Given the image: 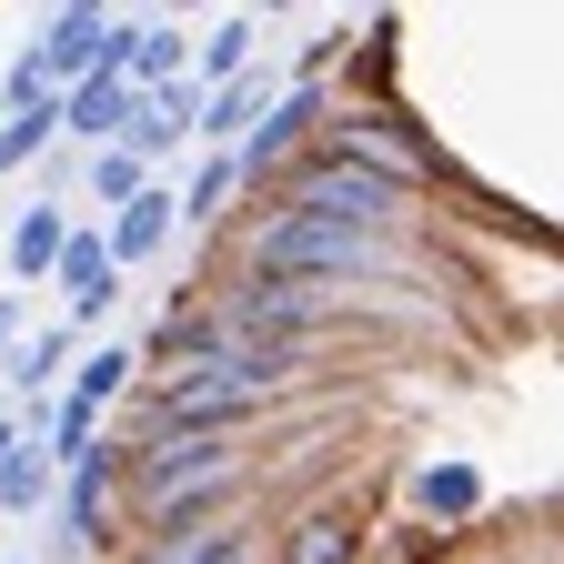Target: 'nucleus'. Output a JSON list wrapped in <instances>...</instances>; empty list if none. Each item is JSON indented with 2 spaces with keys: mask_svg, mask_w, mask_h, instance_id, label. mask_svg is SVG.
Here are the masks:
<instances>
[{
  "mask_svg": "<svg viewBox=\"0 0 564 564\" xmlns=\"http://www.w3.org/2000/svg\"><path fill=\"white\" fill-rule=\"evenodd\" d=\"M242 272L262 282H333V293H403L423 272V242H383V232H333V223H262L242 232Z\"/></svg>",
  "mask_w": 564,
  "mask_h": 564,
  "instance_id": "nucleus-1",
  "label": "nucleus"
},
{
  "mask_svg": "<svg viewBox=\"0 0 564 564\" xmlns=\"http://www.w3.org/2000/svg\"><path fill=\"white\" fill-rule=\"evenodd\" d=\"M272 223H333V232H383V242H423L434 232V202L364 172V162H333V152H303L293 172H282L262 192Z\"/></svg>",
  "mask_w": 564,
  "mask_h": 564,
  "instance_id": "nucleus-2",
  "label": "nucleus"
},
{
  "mask_svg": "<svg viewBox=\"0 0 564 564\" xmlns=\"http://www.w3.org/2000/svg\"><path fill=\"white\" fill-rule=\"evenodd\" d=\"M121 51H131V11H101V0L41 11V31H31V70H41L51 91L91 82V70H121Z\"/></svg>",
  "mask_w": 564,
  "mask_h": 564,
  "instance_id": "nucleus-3",
  "label": "nucleus"
},
{
  "mask_svg": "<svg viewBox=\"0 0 564 564\" xmlns=\"http://www.w3.org/2000/svg\"><path fill=\"white\" fill-rule=\"evenodd\" d=\"M323 111H333L323 91H303V82H282V91H272V111H262V121H252V131L232 141V182H242V192L262 202V192H272L282 172H293V162L313 152V131H323Z\"/></svg>",
  "mask_w": 564,
  "mask_h": 564,
  "instance_id": "nucleus-4",
  "label": "nucleus"
},
{
  "mask_svg": "<svg viewBox=\"0 0 564 564\" xmlns=\"http://www.w3.org/2000/svg\"><path fill=\"white\" fill-rule=\"evenodd\" d=\"M51 524H61L51 564H70V554H111V544H121V454H111V444H101V454H82V464L61 474Z\"/></svg>",
  "mask_w": 564,
  "mask_h": 564,
  "instance_id": "nucleus-5",
  "label": "nucleus"
},
{
  "mask_svg": "<svg viewBox=\"0 0 564 564\" xmlns=\"http://www.w3.org/2000/svg\"><path fill=\"white\" fill-rule=\"evenodd\" d=\"M51 293L70 303V323H101V313L121 303V272H111V252H101V223H70V242H61V262H51Z\"/></svg>",
  "mask_w": 564,
  "mask_h": 564,
  "instance_id": "nucleus-6",
  "label": "nucleus"
},
{
  "mask_svg": "<svg viewBox=\"0 0 564 564\" xmlns=\"http://www.w3.org/2000/svg\"><path fill=\"white\" fill-rule=\"evenodd\" d=\"M272 91H282V70L272 61H252L242 70V82H223V91H202V111H192V141H202V152H232V141L272 111Z\"/></svg>",
  "mask_w": 564,
  "mask_h": 564,
  "instance_id": "nucleus-7",
  "label": "nucleus"
},
{
  "mask_svg": "<svg viewBox=\"0 0 564 564\" xmlns=\"http://www.w3.org/2000/svg\"><path fill=\"white\" fill-rule=\"evenodd\" d=\"M413 514H423V534L444 524V544L484 514V474L464 464V454H434V464H413Z\"/></svg>",
  "mask_w": 564,
  "mask_h": 564,
  "instance_id": "nucleus-8",
  "label": "nucleus"
},
{
  "mask_svg": "<svg viewBox=\"0 0 564 564\" xmlns=\"http://www.w3.org/2000/svg\"><path fill=\"white\" fill-rule=\"evenodd\" d=\"M121 82H131V91H172V82H192V31H182V21H162V11H131Z\"/></svg>",
  "mask_w": 564,
  "mask_h": 564,
  "instance_id": "nucleus-9",
  "label": "nucleus"
},
{
  "mask_svg": "<svg viewBox=\"0 0 564 564\" xmlns=\"http://www.w3.org/2000/svg\"><path fill=\"white\" fill-rule=\"evenodd\" d=\"M172 232H182V223H172V192L152 182L141 202H121L111 223H101V252H111V272H141V262H162V252H172Z\"/></svg>",
  "mask_w": 564,
  "mask_h": 564,
  "instance_id": "nucleus-10",
  "label": "nucleus"
},
{
  "mask_svg": "<svg viewBox=\"0 0 564 564\" xmlns=\"http://www.w3.org/2000/svg\"><path fill=\"white\" fill-rule=\"evenodd\" d=\"M121 121H131V82L121 70H91V82L61 91V141H82V152H111Z\"/></svg>",
  "mask_w": 564,
  "mask_h": 564,
  "instance_id": "nucleus-11",
  "label": "nucleus"
},
{
  "mask_svg": "<svg viewBox=\"0 0 564 564\" xmlns=\"http://www.w3.org/2000/svg\"><path fill=\"white\" fill-rule=\"evenodd\" d=\"M252 41H262V21H252V11H223V21H212V31L192 41V91H223V82H242V70L262 61Z\"/></svg>",
  "mask_w": 564,
  "mask_h": 564,
  "instance_id": "nucleus-12",
  "label": "nucleus"
},
{
  "mask_svg": "<svg viewBox=\"0 0 564 564\" xmlns=\"http://www.w3.org/2000/svg\"><path fill=\"white\" fill-rule=\"evenodd\" d=\"M61 393H70V403H91V413H111L121 393H141V343H91L82 364H70Z\"/></svg>",
  "mask_w": 564,
  "mask_h": 564,
  "instance_id": "nucleus-13",
  "label": "nucleus"
},
{
  "mask_svg": "<svg viewBox=\"0 0 564 564\" xmlns=\"http://www.w3.org/2000/svg\"><path fill=\"white\" fill-rule=\"evenodd\" d=\"M232 202H242V182H232V152H202V162H192V182L172 192V223L212 242V223H223Z\"/></svg>",
  "mask_w": 564,
  "mask_h": 564,
  "instance_id": "nucleus-14",
  "label": "nucleus"
},
{
  "mask_svg": "<svg viewBox=\"0 0 564 564\" xmlns=\"http://www.w3.org/2000/svg\"><path fill=\"white\" fill-rule=\"evenodd\" d=\"M61 373H70V333H21L11 352H0V383H11L21 403H51Z\"/></svg>",
  "mask_w": 564,
  "mask_h": 564,
  "instance_id": "nucleus-15",
  "label": "nucleus"
},
{
  "mask_svg": "<svg viewBox=\"0 0 564 564\" xmlns=\"http://www.w3.org/2000/svg\"><path fill=\"white\" fill-rule=\"evenodd\" d=\"M61 242H70V212L61 202H31L21 223H11V282H51Z\"/></svg>",
  "mask_w": 564,
  "mask_h": 564,
  "instance_id": "nucleus-16",
  "label": "nucleus"
},
{
  "mask_svg": "<svg viewBox=\"0 0 564 564\" xmlns=\"http://www.w3.org/2000/svg\"><path fill=\"white\" fill-rule=\"evenodd\" d=\"M282 564H364V524H352L343 505H323V514H303V524H293Z\"/></svg>",
  "mask_w": 564,
  "mask_h": 564,
  "instance_id": "nucleus-17",
  "label": "nucleus"
},
{
  "mask_svg": "<svg viewBox=\"0 0 564 564\" xmlns=\"http://www.w3.org/2000/svg\"><path fill=\"white\" fill-rule=\"evenodd\" d=\"M61 141V101H31V111H0V172H31Z\"/></svg>",
  "mask_w": 564,
  "mask_h": 564,
  "instance_id": "nucleus-18",
  "label": "nucleus"
},
{
  "mask_svg": "<svg viewBox=\"0 0 564 564\" xmlns=\"http://www.w3.org/2000/svg\"><path fill=\"white\" fill-rule=\"evenodd\" d=\"M82 182H91V202H101V212H121V202L152 192V172H141L131 152H82Z\"/></svg>",
  "mask_w": 564,
  "mask_h": 564,
  "instance_id": "nucleus-19",
  "label": "nucleus"
},
{
  "mask_svg": "<svg viewBox=\"0 0 564 564\" xmlns=\"http://www.w3.org/2000/svg\"><path fill=\"white\" fill-rule=\"evenodd\" d=\"M51 494H61V474H51V464H41L31 444H21L11 464H0V514H41Z\"/></svg>",
  "mask_w": 564,
  "mask_h": 564,
  "instance_id": "nucleus-20",
  "label": "nucleus"
},
{
  "mask_svg": "<svg viewBox=\"0 0 564 564\" xmlns=\"http://www.w3.org/2000/svg\"><path fill=\"white\" fill-rule=\"evenodd\" d=\"M31 101H61L51 82H41V70H31V51L11 61V82H0V111H31Z\"/></svg>",
  "mask_w": 564,
  "mask_h": 564,
  "instance_id": "nucleus-21",
  "label": "nucleus"
},
{
  "mask_svg": "<svg viewBox=\"0 0 564 564\" xmlns=\"http://www.w3.org/2000/svg\"><path fill=\"white\" fill-rule=\"evenodd\" d=\"M202 564H272V554H262V534H252V524H242V534H223V544H212V554H202Z\"/></svg>",
  "mask_w": 564,
  "mask_h": 564,
  "instance_id": "nucleus-22",
  "label": "nucleus"
},
{
  "mask_svg": "<svg viewBox=\"0 0 564 564\" xmlns=\"http://www.w3.org/2000/svg\"><path fill=\"white\" fill-rule=\"evenodd\" d=\"M21 454V413H0V464H11Z\"/></svg>",
  "mask_w": 564,
  "mask_h": 564,
  "instance_id": "nucleus-23",
  "label": "nucleus"
},
{
  "mask_svg": "<svg viewBox=\"0 0 564 564\" xmlns=\"http://www.w3.org/2000/svg\"><path fill=\"white\" fill-rule=\"evenodd\" d=\"M21 564H31V554H21Z\"/></svg>",
  "mask_w": 564,
  "mask_h": 564,
  "instance_id": "nucleus-24",
  "label": "nucleus"
}]
</instances>
